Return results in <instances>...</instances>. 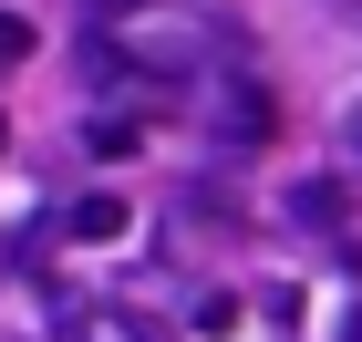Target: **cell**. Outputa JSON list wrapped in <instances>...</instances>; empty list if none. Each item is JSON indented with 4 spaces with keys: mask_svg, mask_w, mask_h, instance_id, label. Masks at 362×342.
I'll return each mask as SVG.
<instances>
[{
    "mask_svg": "<svg viewBox=\"0 0 362 342\" xmlns=\"http://www.w3.org/2000/svg\"><path fill=\"white\" fill-rule=\"evenodd\" d=\"M11 62H31V21H11V11H0V73H11Z\"/></svg>",
    "mask_w": 362,
    "mask_h": 342,
    "instance_id": "obj_4",
    "label": "cell"
},
{
    "mask_svg": "<svg viewBox=\"0 0 362 342\" xmlns=\"http://www.w3.org/2000/svg\"><path fill=\"white\" fill-rule=\"evenodd\" d=\"M290 218H300V228H310V218L332 228V218H341V187H300V198H290Z\"/></svg>",
    "mask_w": 362,
    "mask_h": 342,
    "instance_id": "obj_3",
    "label": "cell"
},
{
    "mask_svg": "<svg viewBox=\"0 0 362 342\" xmlns=\"http://www.w3.org/2000/svg\"><path fill=\"white\" fill-rule=\"evenodd\" d=\"M73 239H124V198H83L73 207Z\"/></svg>",
    "mask_w": 362,
    "mask_h": 342,
    "instance_id": "obj_2",
    "label": "cell"
},
{
    "mask_svg": "<svg viewBox=\"0 0 362 342\" xmlns=\"http://www.w3.org/2000/svg\"><path fill=\"white\" fill-rule=\"evenodd\" d=\"M62 342H145V321H124L114 301H62Z\"/></svg>",
    "mask_w": 362,
    "mask_h": 342,
    "instance_id": "obj_1",
    "label": "cell"
},
{
    "mask_svg": "<svg viewBox=\"0 0 362 342\" xmlns=\"http://www.w3.org/2000/svg\"><path fill=\"white\" fill-rule=\"evenodd\" d=\"M0 145H11V125H0Z\"/></svg>",
    "mask_w": 362,
    "mask_h": 342,
    "instance_id": "obj_6",
    "label": "cell"
},
{
    "mask_svg": "<svg viewBox=\"0 0 362 342\" xmlns=\"http://www.w3.org/2000/svg\"><path fill=\"white\" fill-rule=\"evenodd\" d=\"M341 145H352V166H362V104H352V114H341Z\"/></svg>",
    "mask_w": 362,
    "mask_h": 342,
    "instance_id": "obj_5",
    "label": "cell"
}]
</instances>
